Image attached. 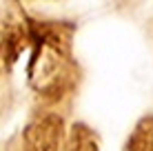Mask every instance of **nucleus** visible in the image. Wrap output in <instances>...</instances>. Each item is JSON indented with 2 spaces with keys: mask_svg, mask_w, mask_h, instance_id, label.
<instances>
[{
  "mask_svg": "<svg viewBox=\"0 0 153 151\" xmlns=\"http://www.w3.org/2000/svg\"><path fill=\"white\" fill-rule=\"evenodd\" d=\"M65 120L58 113H45L27 127L22 151H65Z\"/></svg>",
  "mask_w": 153,
  "mask_h": 151,
  "instance_id": "nucleus-1",
  "label": "nucleus"
},
{
  "mask_svg": "<svg viewBox=\"0 0 153 151\" xmlns=\"http://www.w3.org/2000/svg\"><path fill=\"white\" fill-rule=\"evenodd\" d=\"M65 151H100V144H98L96 133L87 124L76 122V124H71L69 133H67Z\"/></svg>",
  "mask_w": 153,
  "mask_h": 151,
  "instance_id": "nucleus-2",
  "label": "nucleus"
},
{
  "mask_svg": "<svg viewBox=\"0 0 153 151\" xmlns=\"http://www.w3.org/2000/svg\"><path fill=\"white\" fill-rule=\"evenodd\" d=\"M126 151H153V116H146L135 124L126 140Z\"/></svg>",
  "mask_w": 153,
  "mask_h": 151,
  "instance_id": "nucleus-3",
  "label": "nucleus"
}]
</instances>
